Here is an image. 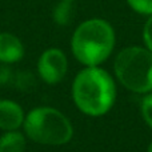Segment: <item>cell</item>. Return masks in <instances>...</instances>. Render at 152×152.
<instances>
[{
  "mask_svg": "<svg viewBox=\"0 0 152 152\" xmlns=\"http://www.w3.org/2000/svg\"><path fill=\"white\" fill-rule=\"evenodd\" d=\"M24 112L18 103L0 100V128L4 131H18L24 124Z\"/></svg>",
  "mask_w": 152,
  "mask_h": 152,
  "instance_id": "obj_6",
  "label": "cell"
},
{
  "mask_svg": "<svg viewBox=\"0 0 152 152\" xmlns=\"http://www.w3.org/2000/svg\"><path fill=\"white\" fill-rule=\"evenodd\" d=\"M72 18H74L72 1L61 0L60 3H58V4L53 7L52 19L56 24H59V26H67V24L71 23Z\"/></svg>",
  "mask_w": 152,
  "mask_h": 152,
  "instance_id": "obj_9",
  "label": "cell"
},
{
  "mask_svg": "<svg viewBox=\"0 0 152 152\" xmlns=\"http://www.w3.org/2000/svg\"><path fill=\"white\" fill-rule=\"evenodd\" d=\"M115 32L103 19H89L76 28L71 40L74 56L87 67H97L111 55Z\"/></svg>",
  "mask_w": 152,
  "mask_h": 152,
  "instance_id": "obj_2",
  "label": "cell"
},
{
  "mask_svg": "<svg viewBox=\"0 0 152 152\" xmlns=\"http://www.w3.org/2000/svg\"><path fill=\"white\" fill-rule=\"evenodd\" d=\"M68 1H74V0H68Z\"/></svg>",
  "mask_w": 152,
  "mask_h": 152,
  "instance_id": "obj_16",
  "label": "cell"
},
{
  "mask_svg": "<svg viewBox=\"0 0 152 152\" xmlns=\"http://www.w3.org/2000/svg\"><path fill=\"white\" fill-rule=\"evenodd\" d=\"M115 74L127 89L136 94L152 91V52L148 48L128 47L115 59Z\"/></svg>",
  "mask_w": 152,
  "mask_h": 152,
  "instance_id": "obj_4",
  "label": "cell"
},
{
  "mask_svg": "<svg viewBox=\"0 0 152 152\" xmlns=\"http://www.w3.org/2000/svg\"><path fill=\"white\" fill-rule=\"evenodd\" d=\"M26 137L19 131H7L0 136V152H24Z\"/></svg>",
  "mask_w": 152,
  "mask_h": 152,
  "instance_id": "obj_8",
  "label": "cell"
},
{
  "mask_svg": "<svg viewBox=\"0 0 152 152\" xmlns=\"http://www.w3.org/2000/svg\"><path fill=\"white\" fill-rule=\"evenodd\" d=\"M12 72L11 69L5 66V63H1L0 61V84H5L8 81L12 80Z\"/></svg>",
  "mask_w": 152,
  "mask_h": 152,
  "instance_id": "obj_14",
  "label": "cell"
},
{
  "mask_svg": "<svg viewBox=\"0 0 152 152\" xmlns=\"http://www.w3.org/2000/svg\"><path fill=\"white\" fill-rule=\"evenodd\" d=\"M12 80L15 83V86L18 87L20 91H31L32 88H35L36 86V80L35 76L31 72H18L16 75L12 76ZM11 80V81H12Z\"/></svg>",
  "mask_w": 152,
  "mask_h": 152,
  "instance_id": "obj_10",
  "label": "cell"
},
{
  "mask_svg": "<svg viewBox=\"0 0 152 152\" xmlns=\"http://www.w3.org/2000/svg\"><path fill=\"white\" fill-rule=\"evenodd\" d=\"M128 5L137 13L152 15V0H127Z\"/></svg>",
  "mask_w": 152,
  "mask_h": 152,
  "instance_id": "obj_11",
  "label": "cell"
},
{
  "mask_svg": "<svg viewBox=\"0 0 152 152\" xmlns=\"http://www.w3.org/2000/svg\"><path fill=\"white\" fill-rule=\"evenodd\" d=\"M24 55V47L21 42L12 34H0V61L5 64L16 63Z\"/></svg>",
  "mask_w": 152,
  "mask_h": 152,
  "instance_id": "obj_7",
  "label": "cell"
},
{
  "mask_svg": "<svg viewBox=\"0 0 152 152\" xmlns=\"http://www.w3.org/2000/svg\"><path fill=\"white\" fill-rule=\"evenodd\" d=\"M140 110H142V115H143L144 121L152 128V94L147 95V96L142 100Z\"/></svg>",
  "mask_w": 152,
  "mask_h": 152,
  "instance_id": "obj_12",
  "label": "cell"
},
{
  "mask_svg": "<svg viewBox=\"0 0 152 152\" xmlns=\"http://www.w3.org/2000/svg\"><path fill=\"white\" fill-rule=\"evenodd\" d=\"M67 56L59 48H50L44 51L37 61V72L48 84H56L63 80L67 74Z\"/></svg>",
  "mask_w": 152,
  "mask_h": 152,
  "instance_id": "obj_5",
  "label": "cell"
},
{
  "mask_svg": "<svg viewBox=\"0 0 152 152\" xmlns=\"http://www.w3.org/2000/svg\"><path fill=\"white\" fill-rule=\"evenodd\" d=\"M72 99L76 107L89 116L107 113L116 99V87L112 77L97 67L84 68L72 83Z\"/></svg>",
  "mask_w": 152,
  "mask_h": 152,
  "instance_id": "obj_1",
  "label": "cell"
},
{
  "mask_svg": "<svg viewBox=\"0 0 152 152\" xmlns=\"http://www.w3.org/2000/svg\"><path fill=\"white\" fill-rule=\"evenodd\" d=\"M23 126L27 136L40 144L63 145L74 135V128L68 118L52 107L34 108L26 116Z\"/></svg>",
  "mask_w": 152,
  "mask_h": 152,
  "instance_id": "obj_3",
  "label": "cell"
},
{
  "mask_svg": "<svg viewBox=\"0 0 152 152\" xmlns=\"http://www.w3.org/2000/svg\"><path fill=\"white\" fill-rule=\"evenodd\" d=\"M147 152H152V143L150 144V147H148V151Z\"/></svg>",
  "mask_w": 152,
  "mask_h": 152,
  "instance_id": "obj_15",
  "label": "cell"
},
{
  "mask_svg": "<svg viewBox=\"0 0 152 152\" xmlns=\"http://www.w3.org/2000/svg\"><path fill=\"white\" fill-rule=\"evenodd\" d=\"M143 37H144V43L147 45V48L152 52V15H150V19L147 20V23L144 26Z\"/></svg>",
  "mask_w": 152,
  "mask_h": 152,
  "instance_id": "obj_13",
  "label": "cell"
}]
</instances>
